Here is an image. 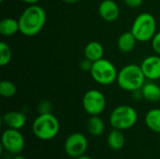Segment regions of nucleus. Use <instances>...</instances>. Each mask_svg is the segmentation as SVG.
I'll return each instance as SVG.
<instances>
[{"instance_id": "4be33fe9", "label": "nucleus", "mask_w": 160, "mask_h": 159, "mask_svg": "<svg viewBox=\"0 0 160 159\" xmlns=\"http://www.w3.org/2000/svg\"><path fill=\"white\" fill-rule=\"evenodd\" d=\"M151 42H152V47H153L154 52L157 54L160 55V31L157 32V34L151 40Z\"/></svg>"}, {"instance_id": "6e6552de", "label": "nucleus", "mask_w": 160, "mask_h": 159, "mask_svg": "<svg viewBox=\"0 0 160 159\" xmlns=\"http://www.w3.org/2000/svg\"><path fill=\"white\" fill-rule=\"evenodd\" d=\"M2 147L8 153L17 155L24 148V138L18 129L8 128L2 134Z\"/></svg>"}, {"instance_id": "1a4fd4ad", "label": "nucleus", "mask_w": 160, "mask_h": 159, "mask_svg": "<svg viewBox=\"0 0 160 159\" xmlns=\"http://www.w3.org/2000/svg\"><path fill=\"white\" fill-rule=\"evenodd\" d=\"M88 146L86 137L80 132H75L69 135L65 142V151L70 157L76 158L82 155H84Z\"/></svg>"}, {"instance_id": "9d476101", "label": "nucleus", "mask_w": 160, "mask_h": 159, "mask_svg": "<svg viewBox=\"0 0 160 159\" xmlns=\"http://www.w3.org/2000/svg\"><path fill=\"white\" fill-rule=\"evenodd\" d=\"M147 81L160 79V55L154 54L144 58L140 65Z\"/></svg>"}, {"instance_id": "4468645a", "label": "nucleus", "mask_w": 160, "mask_h": 159, "mask_svg": "<svg viewBox=\"0 0 160 159\" xmlns=\"http://www.w3.org/2000/svg\"><path fill=\"white\" fill-rule=\"evenodd\" d=\"M104 48L101 43L98 41H90L84 48V56L91 62H96L103 58Z\"/></svg>"}, {"instance_id": "2f4dec72", "label": "nucleus", "mask_w": 160, "mask_h": 159, "mask_svg": "<svg viewBox=\"0 0 160 159\" xmlns=\"http://www.w3.org/2000/svg\"><path fill=\"white\" fill-rule=\"evenodd\" d=\"M159 135H160V134H159ZM159 140H160V136H159Z\"/></svg>"}, {"instance_id": "2eb2a0df", "label": "nucleus", "mask_w": 160, "mask_h": 159, "mask_svg": "<svg viewBox=\"0 0 160 159\" xmlns=\"http://www.w3.org/2000/svg\"><path fill=\"white\" fill-rule=\"evenodd\" d=\"M155 81H148L142 87V97L149 102H158L160 100V86L154 82Z\"/></svg>"}, {"instance_id": "5701e85b", "label": "nucleus", "mask_w": 160, "mask_h": 159, "mask_svg": "<svg viewBox=\"0 0 160 159\" xmlns=\"http://www.w3.org/2000/svg\"><path fill=\"white\" fill-rule=\"evenodd\" d=\"M51 109H52V105L49 101L47 100H43L39 103L38 105V112L39 114L40 113H50L51 112Z\"/></svg>"}, {"instance_id": "423d86ee", "label": "nucleus", "mask_w": 160, "mask_h": 159, "mask_svg": "<svg viewBox=\"0 0 160 159\" xmlns=\"http://www.w3.org/2000/svg\"><path fill=\"white\" fill-rule=\"evenodd\" d=\"M90 74L93 80L100 85H111L117 80L118 71L108 59L101 58L93 63Z\"/></svg>"}, {"instance_id": "f03ea898", "label": "nucleus", "mask_w": 160, "mask_h": 159, "mask_svg": "<svg viewBox=\"0 0 160 159\" xmlns=\"http://www.w3.org/2000/svg\"><path fill=\"white\" fill-rule=\"evenodd\" d=\"M116 82L122 90L132 93L142 87L146 82V78L141 66L129 64L123 67L120 71H118Z\"/></svg>"}, {"instance_id": "f257e3e1", "label": "nucleus", "mask_w": 160, "mask_h": 159, "mask_svg": "<svg viewBox=\"0 0 160 159\" xmlns=\"http://www.w3.org/2000/svg\"><path fill=\"white\" fill-rule=\"evenodd\" d=\"M46 12L37 4L29 5L20 15L18 21L20 32L26 37L38 35L46 23Z\"/></svg>"}, {"instance_id": "7ed1b4c3", "label": "nucleus", "mask_w": 160, "mask_h": 159, "mask_svg": "<svg viewBox=\"0 0 160 159\" xmlns=\"http://www.w3.org/2000/svg\"><path fill=\"white\" fill-rule=\"evenodd\" d=\"M34 135L41 141H50L56 137L60 130L58 119L50 113H40L33 122Z\"/></svg>"}, {"instance_id": "a878e982", "label": "nucleus", "mask_w": 160, "mask_h": 159, "mask_svg": "<svg viewBox=\"0 0 160 159\" xmlns=\"http://www.w3.org/2000/svg\"><path fill=\"white\" fill-rule=\"evenodd\" d=\"M132 95H133L134 99L140 100V99L143 98V97H142V88L139 89V90H136V91L132 92Z\"/></svg>"}, {"instance_id": "c85d7f7f", "label": "nucleus", "mask_w": 160, "mask_h": 159, "mask_svg": "<svg viewBox=\"0 0 160 159\" xmlns=\"http://www.w3.org/2000/svg\"><path fill=\"white\" fill-rule=\"evenodd\" d=\"M76 159H93L92 157H88V156H85V155H82L78 157H76Z\"/></svg>"}, {"instance_id": "20e7f679", "label": "nucleus", "mask_w": 160, "mask_h": 159, "mask_svg": "<svg viewBox=\"0 0 160 159\" xmlns=\"http://www.w3.org/2000/svg\"><path fill=\"white\" fill-rule=\"evenodd\" d=\"M130 31L137 41L148 42L157 34V21L151 13L142 12L133 21Z\"/></svg>"}, {"instance_id": "7c9ffc66", "label": "nucleus", "mask_w": 160, "mask_h": 159, "mask_svg": "<svg viewBox=\"0 0 160 159\" xmlns=\"http://www.w3.org/2000/svg\"><path fill=\"white\" fill-rule=\"evenodd\" d=\"M3 1H4V0H0V2H3Z\"/></svg>"}, {"instance_id": "f3484780", "label": "nucleus", "mask_w": 160, "mask_h": 159, "mask_svg": "<svg viewBox=\"0 0 160 159\" xmlns=\"http://www.w3.org/2000/svg\"><path fill=\"white\" fill-rule=\"evenodd\" d=\"M107 142L112 150H121L125 145V136L122 133V130L113 128L108 135Z\"/></svg>"}, {"instance_id": "aec40b11", "label": "nucleus", "mask_w": 160, "mask_h": 159, "mask_svg": "<svg viewBox=\"0 0 160 159\" xmlns=\"http://www.w3.org/2000/svg\"><path fill=\"white\" fill-rule=\"evenodd\" d=\"M17 92L16 85L8 80H4L0 82V95L3 97H12Z\"/></svg>"}, {"instance_id": "393cba45", "label": "nucleus", "mask_w": 160, "mask_h": 159, "mask_svg": "<svg viewBox=\"0 0 160 159\" xmlns=\"http://www.w3.org/2000/svg\"><path fill=\"white\" fill-rule=\"evenodd\" d=\"M142 2L143 0H124V3L126 4V6L131 8L139 7L142 4Z\"/></svg>"}, {"instance_id": "ddd939ff", "label": "nucleus", "mask_w": 160, "mask_h": 159, "mask_svg": "<svg viewBox=\"0 0 160 159\" xmlns=\"http://www.w3.org/2000/svg\"><path fill=\"white\" fill-rule=\"evenodd\" d=\"M137 39L134 37V35L129 32H125L120 35V37L117 39V48L120 52L124 53H128L132 52L136 46Z\"/></svg>"}, {"instance_id": "f8f14e48", "label": "nucleus", "mask_w": 160, "mask_h": 159, "mask_svg": "<svg viewBox=\"0 0 160 159\" xmlns=\"http://www.w3.org/2000/svg\"><path fill=\"white\" fill-rule=\"evenodd\" d=\"M2 121H3L4 125L6 127H8V128L20 130L25 125L26 117L21 112L12 111V112H6L2 117Z\"/></svg>"}, {"instance_id": "9b49d317", "label": "nucleus", "mask_w": 160, "mask_h": 159, "mask_svg": "<svg viewBox=\"0 0 160 159\" xmlns=\"http://www.w3.org/2000/svg\"><path fill=\"white\" fill-rule=\"evenodd\" d=\"M98 13L106 22H114L120 15V8L113 0H103L98 6Z\"/></svg>"}, {"instance_id": "dca6fc26", "label": "nucleus", "mask_w": 160, "mask_h": 159, "mask_svg": "<svg viewBox=\"0 0 160 159\" xmlns=\"http://www.w3.org/2000/svg\"><path fill=\"white\" fill-rule=\"evenodd\" d=\"M20 32L19 21L10 17L4 18L0 22V33L4 37H10Z\"/></svg>"}, {"instance_id": "cd10ccee", "label": "nucleus", "mask_w": 160, "mask_h": 159, "mask_svg": "<svg viewBox=\"0 0 160 159\" xmlns=\"http://www.w3.org/2000/svg\"><path fill=\"white\" fill-rule=\"evenodd\" d=\"M62 1L67 3V4H75V3L79 2L80 0H62Z\"/></svg>"}, {"instance_id": "a211bd4d", "label": "nucleus", "mask_w": 160, "mask_h": 159, "mask_svg": "<svg viewBox=\"0 0 160 159\" xmlns=\"http://www.w3.org/2000/svg\"><path fill=\"white\" fill-rule=\"evenodd\" d=\"M145 124L152 131L160 134V109H152L146 113Z\"/></svg>"}, {"instance_id": "b1692460", "label": "nucleus", "mask_w": 160, "mask_h": 159, "mask_svg": "<svg viewBox=\"0 0 160 159\" xmlns=\"http://www.w3.org/2000/svg\"><path fill=\"white\" fill-rule=\"evenodd\" d=\"M92 66H93V62H91L90 60H88L86 58L84 60L81 61V63H80V68L83 71H89L90 72Z\"/></svg>"}, {"instance_id": "412c9836", "label": "nucleus", "mask_w": 160, "mask_h": 159, "mask_svg": "<svg viewBox=\"0 0 160 159\" xmlns=\"http://www.w3.org/2000/svg\"><path fill=\"white\" fill-rule=\"evenodd\" d=\"M11 57H12V52L8 44L4 41L0 42V66L1 67L7 66L10 62Z\"/></svg>"}, {"instance_id": "6ab92c4d", "label": "nucleus", "mask_w": 160, "mask_h": 159, "mask_svg": "<svg viewBox=\"0 0 160 159\" xmlns=\"http://www.w3.org/2000/svg\"><path fill=\"white\" fill-rule=\"evenodd\" d=\"M87 129L91 135L98 137L103 134L105 130V124L98 115H94L91 116L88 120Z\"/></svg>"}, {"instance_id": "bb28decb", "label": "nucleus", "mask_w": 160, "mask_h": 159, "mask_svg": "<svg viewBox=\"0 0 160 159\" xmlns=\"http://www.w3.org/2000/svg\"><path fill=\"white\" fill-rule=\"evenodd\" d=\"M21 1L28 5H35V4H38L39 0H21Z\"/></svg>"}, {"instance_id": "0eeeda50", "label": "nucleus", "mask_w": 160, "mask_h": 159, "mask_svg": "<svg viewBox=\"0 0 160 159\" xmlns=\"http://www.w3.org/2000/svg\"><path fill=\"white\" fill-rule=\"evenodd\" d=\"M82 107L89 115H99L106 108V97L97 89L88 90L82 97Z\"/></svg>"}, {"instance_id": "c756f323", "label": "nucleus", "mask_w": 160, "mask_h": 159, "mask_svg": "<svg viewBox=\"0 0 160 159\" xmlns=\"http://www.w3.org/2000/svg\"><path fill=\"white\" fill-rule=\"evenodd\" d=\"M13 159H26L24 157H22V156H16V157H14Z\"/></svg>"}, {"instance_id": "39448f33", "label": "nucleus", "mask_w": 160, "mask_h": 159, "mask_svg": "<svg viewBox=\"0 0 160 159\" xmlns=\"http://www.w3.org/2000/svg\"><path fill=\"white\" fill-rule=\"evenodd\" d=\"M137 121V111L129 105H120L116 107L110 115L111 126L119 130H127L133 127Z\"/></svg>"}]
</instances>
